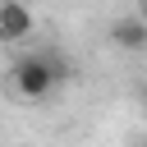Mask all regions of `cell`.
Here are the masks:
<instances>
[{
	"label": "cell",
	"mask_w": 147,
	"mask_h": 147,
	"mask_svg": "<svg viewBox=\"0 0 147 147\" xmlns=\"http://www.w3.org/2000/svg\"><path fill=\"white\" fill-rule=\"evenodd\" d=\"M69 78H74V64L60 51H28L9 64V87L23 101H51L55 87L69 83Z\"/></svg>",
	"instance_id": "obj_1"
},
{
	"label": "cell",
	"mask_w": 147,
	"mask_h": 147,
	"mask_svg": "<svg viewBox=\"0 0 147 147\" xmlns=\"http://www.w3.org/2000/svg\"><path fill=\"white\" fill-rule=\"evenodd\" d=\"M106 37H110V46L124 51V55H147V18H142V14H119V18H110Z\"/></svg>",
	"instance_id": "obj_2"
},
{
	"label": "cell",
	"mask_w": 147,
	"mask_h": 147,
	"mask_svg": "<svg viewBox=\"0 0 147 147\" xmlns=\"http://www.w3.org/2000/svg\"><path fill=\"white\" fill-rule=\"evenodd\" d=\"M37 32V14L28 9V0H0V41L18 46Z\"/></svg>",
	"instance_id": "obj_3"
},
{
	"label": "cell",
	"mask_w": 147,
	"mask_h": 147,
	"mask_svg": "<svg viewBox=\"0 0 147 147\" xmlns=\"http://www.w3.org/2000/svg\"><path fill=\"white\" fill-rule=\"evenodd\" d=\"M133 5H138V14H142V18H147V0H133Z\"/></svg>",
	"instance_id": "obj_4"
},
{
	"label": "cell",
	"mask_w": 147,
	"mask_h": 147,
	"mask_svg": "<svg viewBox=\"0 0 147 147\" xmlns=\"http://www.w3.org/2000/svg\"><path fill=\"white\" fill-rule=\"evenodd\" d=\"M138 147H147V133H142V138H138Z\"/></svg>",
	"instance_id": "obj_5"
}]
</instances>
